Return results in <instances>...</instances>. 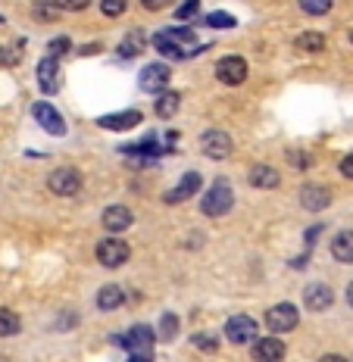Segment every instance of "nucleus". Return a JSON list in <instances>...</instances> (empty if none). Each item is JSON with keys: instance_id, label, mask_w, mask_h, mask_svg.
<instances>
[{"instance_id": "obj_14", "label": "nucleus", "mask_w": 353, "mask_h": 362, "mask_svg": "<svg viewBox=\"0 0 353 362\" xmlns=\"http://www.w3.org/2000/svg\"><path fill=\"white\" fill-rule=\"evenodd\" d=\"M97 125L107 132H129V128L141 125V112L138 110H125V112H112V116H100Z\"/></svg>"}, {"instance_id": "obj_20", "label": "nucleus", "mask_w": 353, "mask_h": 362, "mask_svg": "<svg viewBox=\"0 0 353 362\" xmlns=\"http://www.w3.org/2000/svg\"><path fill=\"white\" fill-rule=\"evenodd\" d=\"M250 185L253 187H262V191H269V187H279V172H275L272 165H253V169H250Z\"/></svg>"}, {"instance_id": "obj_24", "label": "nucleus", "mask_w": 353, "mask_h": 362, "mask_svg": "<svg viewBox=\"0 0 353 362\" xmlns=\"http://www.w3.org/2000/svg\"><path fill=\"white\" fill-rule=\"evenodd\" d=\"M19 328H22L19 315L13 313V309H4V306H0V337H13V334H19Z\"/></svg>"}, {"instance_id": "obj_41", "label": "nucleus", "mask_w": 353, "mask_h": 362, "mask_svg": "<svg viewBox=\"0 0 353 362\" xmlns=\"http://www.w3.org/2000/svg\"><path fill=\"white\" fill-rule=\"evenodd\" d=\"M347 303L353 306V281H350V288H347Z\"/></svg>"}, {"instance_id": "obj_12", "label": "nucleus", "mask_w": 353, "mask_h": 362, "mask_svg": "<svg viewBox=\"0 0 353 362\" xmlns=\"http://www.w3.org/2000/svg\"><path fill=\"white\" fill-rule=\"evenodd\" d=\"M284 341L279 334L275 337H262V341L253 344V359H260V362H282L284 359Z\"/></svg>"}, {"instance_id": "obj_30", "label": "nucleus", "mask_w": 353, "mask_h": 362, "mask_svg": "<svg viewBox=\"0 0 353 362\" xmlns=\"http://www.w3.org/2000/svg\"><path fill=\"white\" fill-rule=\"evenodd\" d=\"M19 54H22V41L13 44V47H0V63H6V66L19 63Z\"/></svg>"}, {"instance_id": "obj_19", "label": "nucleus", "mask_w": 353, "mask_h": 362, "mask_svg": "<svg viewBox=\"0 0 353 362\" xmlns=\"http://www.w3.org/2000/svg\"><path fill=\"white\" fill-rule=\"evenodd\" d=\"M332 256L337 262H353V231H337L332 240Z\"/></svg>"}, {"instance_id": "obj_22", "label": "nucleus", "mask_w": 353, "mask_h": 362, "mask_svg": "<svg viewBox=\"0 0 353 362\" xmlns=\"http://www.w3.org/2000/svg\"><path fill=\"white\" fill-rule=\"evenodd\" d=\"M182 107V97L175 94V90H163L160 97H156V116L160 119H172Z\"/></svg>"}, {"instance_id": "obj_10", "label": "nucleus", "mask_w": 353, "mask_h": 362, "mask_svg": "<svg viewBox=\"0 0 353 362\" xmlns=\"http://www.w3.org/2000/svg\"><path fill=\"white\" fill-rule=\"evenodd\" d=\"M154 341H156V334H154V328H147V325H134L129 334L122 337L129 353H150L154 350Z\"/></svg>"}, {"instance_id": "obj_28", "label": "nucleus", "mask_w": 353, "mask_h": 362, "mask_svg": "<svg viewBox=\"0 0 353 362\" xmlns=\"http://www.w3.org/2000/svg\"><path fill=\"white\" fill-rule=\"evenodd\" d=\"M125 6H129V0H100V10L107 16H122Z\"/></svg>"}, {"instance_id": "obj_26", "label": "nucleus", "mask_w": 353, "mask_h": 362, "mask_svg": "<svg viewBox=\"0 0 353 362\" xmlns=\"http://www.w3.org/2000/svg\"><path fill=\"white\" fill-rule=\"evenodd\" d=\"M297 4H300V10L310 13V16H325L335 0H297Z\"/></svg>"}, {"instance_id": "obj_3", "label": "nucleus", "mask_w": 353, "mask_h": 362, "mask_svg": "<svg viewBox=\"0 0 353 362\" xmlns=\"http://www.w3.org/2000/svg\"><path fill=\"white\" fill-rule=\"evenodd\" d=\"M257 319H250V315H231L228 322H225V337H228L231 344H250L257 341Z\"/></svg>"}, {"instance_id": "obj_35", "label": "nucleus", "mask_w": 353, "mask_h": 362, "mask_svg": "<svg viewBox=\"0 0 353 362\" xmlns=\"http://www.w3.org/2000/svg\"><path fill=\"white\" fill-rule=\"evenodd\" d=\"M341 175H344V178H353V153L341 160Z\"/></svg>"}, {"instance_id": "obj_13", "label": "nucleus", "mask_w": 353, "mask_h": 362, "mask_svg": "<svg viewBox=\"0 0 353 362\" xmlns=\"http://www.w3.org/2000/svg\"><path fill=\"white\" fill-rule=\"evenodd\" d=\"M332 300H335V293L328 291V284H319V281L306 284V291H303V306L306 309H313V313H322V309L332 306Z\"/></svg>"}, {"instance_id": "obj_34", "label": "nucleus", "mask_w": 353, "mask_h": 362, "mask_svg": "<svg viewBox=\"0 0 353 362\" xmlns=\"http://www.w3.org/2000/svg\"><path fill=\"white\" fill-rule=\"evenodd\" d=\"M88 4L91 0H57V6H63V10H85Z\"/></svg>"}, {"instance_id": "obj_31", "label": "nucleus", "mask_w": 353, "mask_h": 362, "mask_svg": "<svg viewBox=\"0 0 353 362\" xmlns=\"http://www.w3.org/2000/svg\"><path fill=\"white\" fill-rule=\"evenodd\" d=\"M194 346H200V350H207V353H216L219 341H216L213 334H197V337H194Z\"/></svg>"}, {"instance_id": "obj_40", "label": "nucleus", "mask_w": 353, "mask_h": 362, "mask_svg": "<svg viewBox=\"0 0 353 362\" xmlns=\"http://www.w3.org/2000/svg\"><path fill=\"white\" fill-rule=\"evenodd\" d=\"M322 362H347V359L337 356V353H328V356H322Z\"/></svg>"}, {"instance_id": "obj_9", "label": "nucleus", "mask_w": 353, "mask_h": 362, "mask_svg": "<svg viewBox=\"0 0 353 362\" xmlns=\"http://www.w3.org/2000/svg\"><path fill=\"white\" fill-rule=\"evenodd\" d=\"M200 147H204V153L209 156V160H225L235 144H231V138L225 132H216L213 128V132H207L204 138H200Z\"/></svg>"}, {"instance_id": "obj_17", "label": "nucleus", "mask_w": 353, "mask_h": 362, "mask_svg": "<svg viewBox=\"0 0 353 362\" xmlns=\"http://www.w3.org/2000/svg\"><path fill=\"white\" fill-rule=\"evenodd\" d=\"M300 203L316 213V209H325L328 203H332V194H328V187H322V185H306L303 191H300Z\"/></svg>"}, {"instance_id": "obj_27", "label": "nucleus", "mask_w": 353, "mask_h": 362, "mask_svg": "<svg viewBox=\"0 0 353 362\" xmlns=\"http://www.w3.org/2000/svg\"><path fill=\"white\" fill-rule=\"evenodd\" d=\"M175 334H178V319L172 313H166L160 319V341H172Z\"/></svg>"}, {"instance_id": "obj_6", "label": "nucleus", "mask_w": 353, "mask_h": 362, "mask_svg": "<svg viewBox=\"0 0 353 362\" xmlns=\"http://www.w3.org/2000/svg\"><path fill=\"white\" fill-rule=\"evenodd\" d=\"M141 90H147V94H163L169 85V66L163 63H150L141 69Z\"/></svg>"}, {"instance_id": "obj_25", "label": "nucleus", "mask_w": 353, "mask_h": 362, "mask_svg": "<svg viewBox=\"0 0 353 362\" xmlns=\"http://www.w3.org/2000/svg\"><path fill=\"white\" fill-rule=\"evenodd\" d=\"M294 44H297L300 50H310V54H316V50L325 47V37H322L319 32H303V35H300Z\"/></svg>"}, {"instance_id": "obj_7", "label": "nucleus", "mask_w": 353, "mask_h": 362, "mask_svg": "<svg viewBox=\"0 0 353 362\" xmlns=\"http://www.w3.org/2000/svg\"><path fill=\"white\" fill-rule=\"evenodd\" d=\"M47 187L54 194H59V197H72V194H79V187H81V175L75 169H57L54 175L47 178Z\"/></svg>"}, {"instance_id": "obj_32", "label": "nucleus", "mask_w": 353, "mask_h": 362, "mask_svg": "<svg viewBox=\"0 0 353 362\" xmlns=\"http://www.w3.org/2000/svg\"><path fill=\"white\" fill-rule=\"evenodd\" d=\"M69 47H72V44H69V37H57V41H50V44H47L50 57H63Z\"/></svg>"}, {"instance_id": "obj_21", "label": "nucleus", "mask_w": 353, "mask_h": 362, "mask_svg": "<svg viewBox=\"0 0 353 362\" xmlns=\"http://www.w3.org/2000/svg\"><path fill=\"white\" fill-rule=\"evenodd\" d=\"M144 44H147V35L141 32V28H134V32H129V37L119 44V57H125V59L138 57L141 50H144Z\"/></svg>"}, {"instance_id": "obj_43", "label": "nucleus", "mask_w": 353, "mask_h": 362, "mask_svg": "<svg viewBox=\"0 0 353 362\" xmlns=\"http://www.w3.org/2000/svg\"><path fill=\"white\" fill-rule=\"evenodd\" d=\"M0 362H4V359H0Z\"/></svg>"}, {"instance_id": "obj_37", "label": "nucleus", "mask_w": 353, "mask_h": 362, "mask_svg": "<svg viewBox=\"0 0 353 362\" xmlns=\"http://www.w3.org/2000/svg\"><path fill=\"white\" fill-rule=\"evenodd\" d=\"M141 4H144L147 10H163V6H169L172 0H141Z\"/></svg>"}, {"instance_id": "obj_8", "label": "nucleus", "mask_w": 353, "mask_h": 362, "mask_svg": "<svg viewBox=\"0 0 353 362\" xmlns=\"http://www.w3.org/2000/svg\"><path fill=\"white\" fill-rule=\"evenodd\" d=\"M32 112H35V119H37V125L41 128H47L50 134H57V138H63L66 134V122H63V116L50 107V103H44V100H37L35 107H32Z\"/></svg>"}, {"instance_id": "obj_18", "label": "nucleus", "mask_w": 353, "mask_h": 362, "mask_svg": "<svg viewBox=\"0 0 353 362\" xmlns=\"http://www.w3.org/2000/svg\"><path fill=\"white\" fill-rule=\"evenodd\" d=\"M154 47L160 50L163 57H169V59H187V57H191V54H187V50L182 47V44H178V41H172V37H169L166 32L154 35Z\"/></svg>"}, {"instance_id": "obj_39", "label": "nucleus", "mask_w": 353, "mask_h": 362, "mask_svg": "<svg viewBox=\"0 0 353 362\" xmlns=\"http://www.w3.org/2000/svg\"><path fill=\"white\" fill-rule=\"evenodd\" d=\"M129 362H154V356H150V353H132Z\"/></svg>"}, {"instance_id": "obj_11", "label": "nucleus", "mask_w": 353, "mask_h": 362, "mask_svg": "<svg viewBox=\"0 0 353 362\" xmlns=\"http://www.w3.org/2000/svg\"><path fill=\"white\" fill-rule=\"evenodd\" d=\"M200 185H204V178H200L197 172H187V175L178 181V185L172 187V191L163 194V200H166V203H185L187 197H194V194L200 191Z\"/></svg>"}, {"instance_id": "obj_16", "label": "nucleus", "mask_w": 353, "mask_h": 362, "mask_svg": "<svg viewBox=\"0 0 353 362\" xmlns=\"http://www.w3.org/2000/svg\"><path fill=\"white\" fill-rule=\"evenodd\" d=\"M57 57H44L41 63H37V88L44 90V94H54L57 90Z\"/></svg>"}, {"instance_id": "obj_2", "label": "nucleus", "mask_w": 353, "mask_h": 362, "mask_svg": "<svg viewBox=\"0 0 353 362\" xmlns=\"http://www.w3.org/2000/svg\"><path fill=\"white\" fill-rule=\"evenodd\" d=\"M97 259H100V266H107V269H119L125 259H129V244L119 238H103L100 244H97Z\"/></svg>"}, {"instance_id": "obj_33", "label": "nucleus", "mask_w": 353, "mask_h": 362, "mask_svg": "<svg viewBox=\"0 0 353 362\" xmlns=\"http://www.w3.org/2000/svg\"><path fill=\"white\" fill-rule=\"evenodd\" d=\"M197 0H185L182 6H178V19H191V16H197Z\"/></svg>"}, {"instance_id": "obj_5", "label": "nucleus", "mask_w": 353, "mask_h": 362, "mask_svg": "<svg viewBox=\"0 0 353 362\" xmlns=\"http://www.w3.org/2000/svg\"><path fill=\"white\" fill-rule=\"evenodd\" d=\"M216 78H219L222 85H231V88L244 85V78H247V63H244L241 57H222L219 63H216Z\"/></svg>"}, {"instance_id": "obj_1", "label": "nucleus", "mask_w": 353, "mask_h": 362, "mask_svg": "<svg viewBox=\"0 0 353 362\" xmlns=\"http://www.w3.org/2000/svg\"><path fill=\"white\" fill-rule=\"evenodd\" d=\"M231 203H235V191H231V185L225 178H216L213 185H209V191L204 194V203H200V209H204L207 216L219 218L231 209Z\"/></svg>"}, {"instance_id": "obj_29", "label": "nucleus", "mask_w": 353, "mask_h": 362, "mask_svg": "<svg viewBox=\"0 0 353 362\" xmlns=\"http://www.w3.org/2000/svg\"><path fill=\"white\" fill-rule=\"evenodd\" d=\"M207 25H213V28H231V25H235V16H228V13H209Z\"/></svg>"}, {"instance_id": "obj_36", "label": "nucleus", "mask_w": 353, "mask_h": 362, "mask_svg": "<svg viewBox=\"0 0 353 362\" xmlns=\"http://www.w3.org/2000/svg\"><path fill=\"white\" fill-rule=\"evenodd\" d=\"M35 16H37V19H54L57 13L47 10V4H37V6H35Z\"/></svg>"}, {"instance_id": "obj_23", "label": "nucleus", "mask_w": 353, "mask_h": 362, "mask_svg": "<svg viewBox=\"0 0 353 362\" xmlns=\"http://www.w3.org/2000/svg\"><path fill=\"white\" fill-rule=\"evenodd\" d=\"M122 300H125V293L116 288V284H107V288H100L97 291V306L100 309H107V313H112V309H119L122 306Z\"/></svg>"}, {"instance_id": "obj_15", "label": "nucleus", "mask_w": 353, "mask_h": 362, "mask_svg": "<svg viewBox=\"0 0 353 362\" xmlns=\"http://www.w3.org/2000/svg\"><path fill=\"white\" fill-rule=\"evenodd\" d=\"M134 222V216H132V209L129 206H107L103 209V228L107 231H129V225Z\"/></svg>"}, {"instance_id": "obj_42", "label": "nucleus", "mask_w": 353, "mask_h": 362, "mask_svg": "<svg viewBox=\"0 0 353 362\" xmlns=\"http://www.w3.org/2000/svg\"><path fill=\"white\" fill-rule=\"evenodd\" d=\"M350 41H353V28H350Z\"/></svg>"}, {"instance_id": "obj_4", "label": "nucleus", "mask_w": 353, "mask_h": 362, "mask_svg": "<svg viewBox=\"0 0 353 362\" xmlns=\"http://www.w3.org/2000/svg\"><path fill=\"white\" fill-rule=\"evenodd\" d=\"M297 322H300V313H297L294 303H279V306H272L266 313L269 331H279V334H282V331H294Z\"/></svg>"}, {"instance_id": "obj_38", "label": "nucleus", "mask_w": 353, "mask_h": 362, "mask_svg": "<svg viewBox=\"0 0 353 362\" xmlns=\"http://www.w3.org/2000/svg\"><path fill=\"white\" fill-rule=\"evenodd\" d=\"M291 163L303 165V169H306V165H310V156H306V153H291Z\"/></svg>"}]
</instances>
